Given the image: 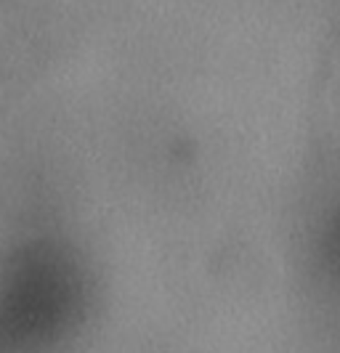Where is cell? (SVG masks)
<instances>
[{"instance_id":"cell-1","label":"cell","mask_w":340,"mask_h":353,"mask_svg":"<svg viewBox=\"0 0 340 353\" xmlns=\"http://www.w3.org/2000/svg\"><path fill=\"white\" fill-rule=\"evenodd\" d=\"M83 308V274L64 248L32 242L0 265V353H46Z\"/></svg>"}]
</instances>
